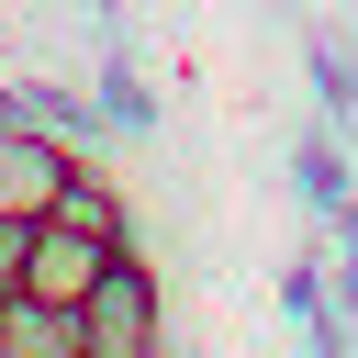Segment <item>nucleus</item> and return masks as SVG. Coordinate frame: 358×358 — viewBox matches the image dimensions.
<instances>
[{
	"mask_svg": "<svg viewBox=\"0 0 358 358\" xmlns=\"http://www.w3.org/2000/svg\"><path fill=\"white\" fill-rule=\"evenodd\" d=\"M157 347H168V268L123 235L78 291V358H157Z\"/></svg>",
	"mask_w": 358,
	"mask_h": 358,
	"instance_id": "f257e3e1",
	"label": "nucleus"
},
{
	"mask_svg": "<svg viewBox=\"0 0 358 358\" xmlns=\"http://www.w3.org/2000/svg\"><path fill=\"white\" fill-rule=\"evenodd\" d=\"M67 168H78L67 134H45L34 112H0V213H45L67 190Z\"/></svg>",
	"mask_w": 358,
	"mask_h": 358,
	"instance_id": "f03ea898",
	"label": "nucleus"
},
{
	"mask_svg": "<svg viewBox=\"0 0 358 358\" xmlns=\"http://www.w3.org/2000/svg\"><path fill=\"white\" fill-rule=\"evenodd\" d=\"M280 168H291V201H302L313 224H324V213H336V201L358 190V157H347V123H324V112L280 134Z\"/></svg>",
	"mask_w": 358,
	"mask_h": 358,
	"instance_id": "7ed1b4c3",
	"label": "nucleus"
},
{
	"mask_svg": "<svg viewBox=\"0 0 358 358\" xmlns=\"http://www.w3.org/2000/svg\"><path fill=\"white\" fill-rule=\"evenodd\" d=\"M101 257H112V235H90V224H34V257H22V291H45V302H78L90 280H101Z\"/></svg>",
	"mask_w": 358,
	"mask_h": 358,
	"instance_id": "20e7f679",
	"label": "nucleus"
},
{
	"mask_svg": "<svg viewBox=\"0 0 358 358\" xmlns=\"http://www.w3.org/2000/svg\"><path fill=\"white\" fill-rule=\"evenodd\" d=\"M0 358H78V302L0 291Z\"/></svg>",
	"mask_w": 358,
	"mask_h": 358,
	"instance_id": "39448f33",
	"label": "nucleus"
},
{
	"mask_svg": "<svg viewBox=\"0 0 358 358\" xmlns=\"http://www.w3.org/2000/svg\"><path fill=\"white\" fill-rule=\"evenodd\" d=\"M324 268H336V302L358 313V190H347V201L324 213Z\"/></svg>",
	"mask_w": 358,
	"mask_h": 358,
	"instance_id": "423d86ee",
	"label": "nucleus"
},
{
	"mask_svg": "<svg viewBox=\"0 0 358 358\" xmlns=\"http://www.w3.org/2000/svg\"><path fill=\"white\" fill-rule=\"evenodd\" d=\"M34 224H45V213H0V291H22V257H34Z\"/></svg>",
	"mask_w": 358,
	"mask_h": 358,
	"instance_id": "0eeeda50",
	"label": "nucleus"
},
{
	"mask_svg": "<svg viewBox=\"0 0 358 358\" xmlns=\"http://www.w3.org/2000/svg\"><path fill=\"white\" fill-rule=\"evenodd\" d=\"M78 11H90V22H101V34H112V22H123V0H78Z\"/></svg>",
	"mask_w": 358,
	"mask_h": 358,
	"instance_id": "6e6552de",
	"label": "nucleus"
},
{
	"mask_svg": "<svg viewBox=\"0 0 358 358\" xmlns=\"http://www.w3.org/2000/svg\"><path fill=\"white\" fill-rule=\"evenodd\" d=\"M0 112H11V78H0Z\"/></svg>",
	"mask_w": 358,
	"mask_h": 358,
	"instance_id": "1a4fd4ad",
	"label": "nucleus"
}]
</instances>
